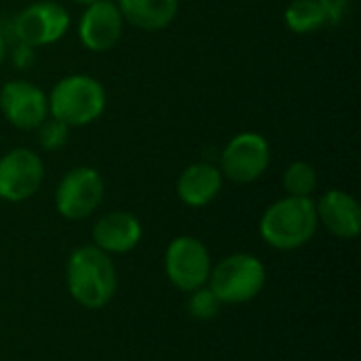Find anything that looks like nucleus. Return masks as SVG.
Listing matches in <instances>:
<instances>
[{"label": "nucleus", "instance_id": "f257e3e1", "mask_svg": "<svg viewBox=\"0 0 361 361\" xmlns=\"http://www.w3.org/2000/svg\"><path fill=\"white\" fill-rule=\"evenodd\" d=\"M66 283L70 296L85 309L106 307L116 292V269L110 254L95 245L76 247L68 258Z\"/></svg>", "mask_w": 361, "mask_h": 361}, {"label": "nucleus", "instance_id": "f03ea898", "mask_svg": "<svg viewBox=\"0 0 361 361\" xmlns=\"http://www.w3.org/2000/svg\"><path fill=\"white\" fill-rule=\"evenodd\" d=\"M317 212L311 197H283L267 207L260 218V235L275 250H298L317 233Z\"/></svg>", "mask_w": 361, "mask_h": 361}, {"label": "nucleus", "instance_id": "7ed1b4c3", "mask_svg": "<svg viewBox=\"0 0 361 361\" xmlns=\"http://www.w3.org/2000/svg\"><path fill=\"white\" fill-rule=\"evenodd\" d=\"M49 97V116L63 125L85 127L95 123L108 104L104 85L89 74H70L57 80Z\"/></svg>", "mask_w": 361, "mask_h": 361}, {"label": "nucleus", "instance_id": "20e7f679", "mask_svg": "<svg viewBox=\"0 0 361 361\" xmlns=\"http://www.w3.org/2000/svg\"><path fill=\"white\" fill-rule=\"evenodd\" d=\"M207 283L222 305H243L262 292L267 269L252 254H233L212 267Z\"/></svg>", "mask_w": 361, "mask_h": 361}, {"label": "nucleus", "instance_id": "39448f33", "mask_svg": "<svg viewBox=\"0 0 361 361\" xmlns=\"http://www.w3.org/2000/svg\"><path fill=\"white\" fill-rule=\"evenodd\" d=\"M269 165L271 144L258 131H241L233 135L220 154V171L235 184H252L260 180Z\"/></svg>", "mask_w": 361, "mask_h": 361}, {"label": "nucleus", "instance_id": "423d86ee", "mask_svg": "<svg viewBox=\"0 0 361 361\" xmlns=\"http://www.w3.org/2000/svg\"><path fill=\"white\" fill-rule=\"evenodd\" d=\"M104 178L93 167H74L59 180L55 188V207L66 220L89 218L104 201Z\"/></svg>", "mask_w": 361, "mask_h": 361}, {"label": "nucleus", "instance_id": "0eeeda50", "mask_svg": "<svg viewBox=\"0 0 361 361\" xmlns=\"http://www.w3.org/2000/svg\"><path fill=\"white\" fill-rule=\"evenodd\" d=\"M70 23V13L61 4L38 0L17 13V17L13 19V34L17 42L38 49L61 40L68 34Z\"/></svg>", "mask_w": 361, "mask_h": 361}, {"label": "nucleus", "instance_id": "6e6552de", "mask_svg": "<svg viewBox=\"0 0 361 361\" xmlns=\"http://www.w3.org/2000/svg\"><path fill=\"white\" fill-rule=\"evenodd\" d=\"M165 271L169 281L182 292L203 288L212 273V256L203 241L182 235L176 237L165 252Z\"/></svg>", "mask_w": 361, "mask_h": 361}, {"label": "nucleus", "instance_id": "1a4fd4ad", "mask_svg": "<svg viewBox=\"0 0 361 361\" xmlns=\"http://www.w3.org/2000/svg\"><path fill=\"white\" fill-rule=\"evenodd\" d=\"M44 180V163L30 148H13L0 157V199L21 203L34 197Z\"/></svg>", "mask_w": 361, "mask_h": 361}, {"label": "nucleus", "instance_id": "9d476101", "mask_svg": "<svg viewBox=\"0 0 361 361\" xmlns=\"http://www.w3.org/2000/svg\"><path fill=\"white\" fill-rule=\"evenodd\" d=\"M0 112L13 127L36 131L49 118V97L38 85L15 78L0 89Z\"/></svg>", "mask_w": 361, "mask_h": 361}, {"label": "nucleus", "instance_id": "9b49d317", "mask_svg": "<svg viewBox=\"0 0 361 361\" xmlns=\"http://www.w3.org/2000/svg\"><path fill=\"white\" fill-rule=\"evenodd\" d=\"M125 19L114 0H97L85 6L78 19V40L87 51L106 53L114 49L123 36Z\"/></svg>", "mask_w": 361, "mask_h": 361}, {"label": "nucleus", "instance_id": "f8f14e48", "mask_svg": "<svg viewBox=\"0 0 361 361\" xmlns=\"http://www.w3.org/2000/svg\"><path fill=\"white\" fill-rule=\"evenodd\" d=\"M317 222L338 239H355L361 233V207L357 199L345 190H328L315 203Z\"/></svg>", "mask_w": 361, "mask_h": 361}, {"label": "nucleus", "instance_id": "ddd939ff", "mask_svg": "<svg viewBox=\"0 0 361 361\" xmlns=\"http://www.w3.org/2000/svg\"><path fill=\"white\" fill-rule=\"evenodd\" d=\"M142 222L123 209L104 214L93 224V245L106 254H127L142 241Z\"/></svg>", "mask_w": 361, "mask_h": 361}, {"label": "nucleus", "instance_id": "4468645a", "mask_svg": "<svg viewBox=\"0 0 361 361\" xmlns=\"http://www.w3.org/2000/svg\"><path fill=\"white\" fill-rule=\"evenodd\" d=\"M222 184L224 176L220 167L212 163H192L180 173L176 182V192L184 205L205 207L220 195Z\"/></svg>", "mask_w": 361, "mask_h": 361}, {"label": "nucleus", "instance_id": "2eb2a0df", "mask_svg": "<svg viewBox=\"0 0 361 361\" xmlns=\"http://www.w3.org/2000/svg\"><path fill=\"white\" fill-rule=\"evenodd\" d=\"M125 23L144 32H159L178 17L180 0H114Z\"/></svg>", "mask_w": 361, "mask_h": 361}, {"label": "nucleus", "instance_id": "dca6fc26", "mask_svg": "<svg viewBox=\"0 0 361 361\" xmlns=\"http://www.w3.org/2000/svg\"><path fill=\"white\" fill-rule=\"evenodd\" d=\"M286 25L294 34H315L328 25L326 11L319 0H292L283 13Z\"/></svg>", "mask_w": 361, "mask_h": 361}, {"label": "nucleus", "instance_id": "f3484780", "mask_svg": "<svg viewBox=\"0 0 361 361\" xmlns=\"http://www.w3.org/2000/svg\"><path fill=\"white\" fill-rule=\"evenodd\" d=\"M283 190L288 197H313L317 190V169L307 161H294L283 171Z\"/></svg>", "mask_w": 361, "mask_h": 361}, {"label": "nucleus", "instance_id": "a211bd4d", "mask_svg": "<svg viewBox=\"0 0 361 361\" xmlns=\"http://www.w3.org/2000/svg\"><path fill=\"white\" fill-rule=\"evenodd\" d=\"M70 140V127L63 125L61 121L49 116L38 129H36V142L42 150L53 152V150H61Z\"/></svg>", "mask_w": 361, "mask_h": 361}, {"label": "nucleus", "instance_id": "6ab92c4d", "mask_svg": "<svg viewBox=\"0 0 361 361\" xmlns=\"http://www.w3.org/2000/svg\"><path fill=\"white\" fill-rule=\"evenodd\" d=\"M220 307H222V302H220L218 296L209 290V286H207V288L203 286V288L190 292V298H188V313H190L195 319L209 322V319H214V317L220 313Z\"/></svg>", "mask_w": 361, "mask_h": 361}, {"label": "nucleus", "instance_id": "aec40b11", "mask_svg": "<svg viewBox=\"0 0 361 361\" xmlns=\"http://www.w3.org/2000/svg\"><path fill=\"white\" fill-rule=\"evenodd\" d=\"M324 11H326V17H328V25H336L341 23L347 13H349V4L351 0H319Z\"/></svg>", "mask_w": 361, "mask_h": 361}, {"label": "nucleus", "instance_id": "412c9836", "mask_svg": "<svg viewBox=\"0 0 361 361\" xmlns=\"http://www.w3.org/2000/svg\"><path fill=\"white\" fill-rule=\"evenodd\" d=\"M11 59H13V63H15L17 68L25 70V68H30V66L34 63V59H36V49L30 47V44L17 42V44L13 47V51H11Z\"/></svg>", "mask_w": 361, "mask_h": 361}, {"label": "nucleus", "instance_id": "4be33fe9", "mask_svg": "<svg viewBox=\"0 0 361 361\" xmlns=\"http://www.w3.org/2000/svg\"><path fill=\"white\" fill-rule=\"evenodd\" d=\"M6 53H8V44H6V36L0 32V66L4 63L6 59Z\"/></svg>", "mask_w": 361, "mask_h": 361}, {"label": "nucleus", "instance_id": "5701e85b", "mask_svg": "<svg viewBox=\"0 0 361 361\" xmlns=\"http://www.w3.org/2000/svg\"><path fill=\"white\" fill-rule=\"evenodd\" d=\"M74 2H78V4H82V6H89V4H93V2H97V0H74Z\"/></svg>", "mask_w": 361, "mask_h": 361}]
</instances>
